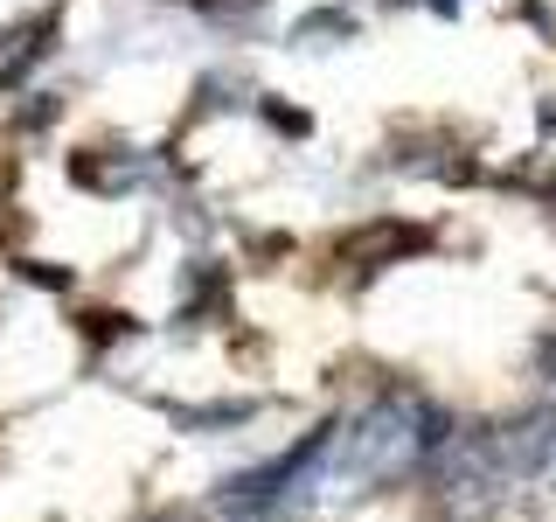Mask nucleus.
Masks as SVG:
<instances>
[{
    "mask_svg": "<svg viewBox=\"0 0 556 522\" xmlns=\"http://www.w3.org/2000/svg\"><path fill=\"white\" fill-rule=\"evenodd\" d=\"M42 35H56V22H28V28L8 35V49H0V84H14L35 57H42Z\"/></svg>",
    "mask_w": 556,
    "mask_h": 522,
    "instance_id": "obj_2",
    "label": "nucleus"
},
{
    "mask_svg": "<svg viewBox=\"0 0 556 522\" xmlns=\"http://www.w3.org/2000/svg\"><path fill=\"white\" fill-rule=\"evenodd\" d=\"M431 446H445V418L425 405V397H382L376 411H362L355 425L341 432L334 467L313 474L306 487H334V481H390L417 467Z\"/></svg>",
    "mask_w": 556,
    "mask_h": 522,
    "instance_id": "obj_1",
    "label": "nucleus"
}]
</instances>
